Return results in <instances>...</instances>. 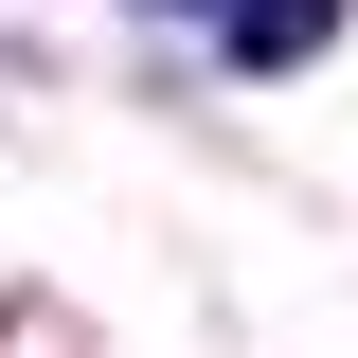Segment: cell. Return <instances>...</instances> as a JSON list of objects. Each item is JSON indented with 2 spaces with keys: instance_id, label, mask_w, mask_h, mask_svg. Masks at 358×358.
I'll use <instances>...</instances> for the list:
<instances>
[{
  "instance_id": "1",
  "label": "cell",
  "mask_w": 358,
  "mask_h": 358,
  "mask_svg": "<svg viewBox=\"0 0 358 358\" xmlns=\"http://www.w3.org/2000/svg\"><path fill=\"white\" fill-rule=\"evenodd\" d=\"M179 18H215V54H322L341 36V0H179Z\"/></svg>"
}]
</instances>
